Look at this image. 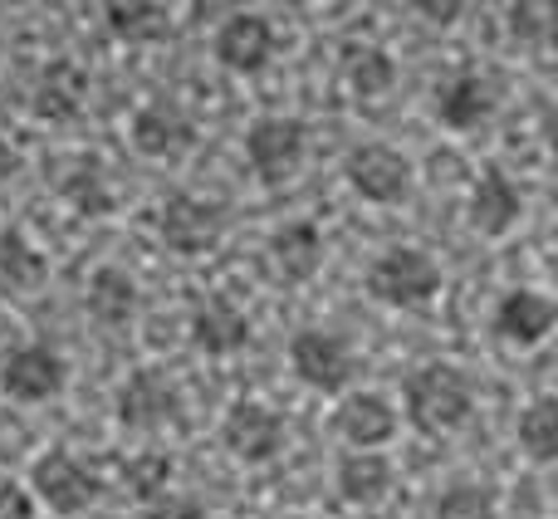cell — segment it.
<instances>
[{
  "label": "cell",
  "mask_w": 558,
  "mask_h": 519,
  "mask_svg": "<svg viewBox=\"0 0 558 519\" xmlns=\"http://www.w3.org/2000/svg\"><path fill=\"white\" fill-rule=\"evenodd\" d=\"M402 402H407V422H412L422 436H446V432H461V426L471 422L475 387L461 367L426 363L402 383Z\"/></svg>",
  "instance_id": "obj_1"
},
{
  "label": "cell",
  "mask_w": 558,
  "mask_h": 519,
  "mask_svg": "<svg viewBox=\"0 0 558 519\" xmlns=\"http://www.w3.org/2000/svg\"><path fill=\"white\" fill-rule=\"evenodd\" d=\"M367 294L387 309H426L441 294V265L422 245H392L367 265Z\"/></svg>",
  "instance_id": "obj_2"
},
{
  "label": "cell",
  "mask_w": 558,
  "mask_h": 519,
  "mask_svg": "<svg viewBox=\"0 0 558 519\" xmlns=\"http://www.w3.org/2000/svg\"><path fill=\"white\" fill-rule=\"evenodd\" d=\"M157 236L172 255L182 260H196L206 251H216L226 236V212L221 202H206V196H192V192H177L162 202L157 212Z\"/></svg>",
  "instance_id": "obj_3"
},
{
  "label": "cell",
  "mask_w": 558,
  "mask_h": 519,
  "mask_svg": "<svg viewBox=\"0 0 558 519\" xmlns=\"http://www.w3.org/2000/svg\"><path fill=\"white\" fill-rule=\"evenodd\" d=\"M289 367L304 387L324 397H338L348 383H353V348H348L343 334H328V328H299L289 338Z\"/></svg>",
  "instance_id": "obj_4"
},
{
  "label": "cell",
  "mask_w": 558,
  "mask_h": 519,
  "mask_svg": "<svg viewBox=\"0 0 558 519\" xmlns=\"http://www.w3.org/2000/svg\"><path fill=\"white\" fill-rule=\"evenodd\" d=\"M304 153H308V128L299 123V118L265 113V118H255L251 133H245V162H251V172L260 177L265 186L294 177Z\"/></svg>",
  "instance_id": "obj_5"
},
{
  "label": "cell",
  "mask_w": 558,
  "mask_h": 519,
  "mask_svg": "<svg viewBox=\"0 0 558 519\" xmlns=\"http://www.w3.org/2000/svg\"><path fill=\"white\" fill-rule=\"evenodd\" d=\"M343 182L353 186L363 202L373 206H397L412 196V162L387 143H357L343 157Z\"/></svg>",
  "instance_id": "obj_6"
},
{
  "label": "cell",
  "mask_w": 558,
  "mask_h": 519,
  "mask_svg": "<svg viewBox=\"0 0 558 519\" xmlns=\"http://www.w3.org/2000/svg\"><path fill=\"white\" fill-rule=\"evenodd\" d=\"M289 442V426L275 407L255 402V397H241L231 412L221 417V446L245 466H265L284 451Z\"/></svg>",
  "instance_id": "obj_7"
},
{
  "label": "cell",
  "mask_w": 558,
  "mask_h": 519,
  "mask_svg": "<svg viewBox=\"0 0 558 519\" xmlns=\"http://www.w3.org/2000/svg\"><path fill=\"white\" fill-rule=\"evenodd\" d=\"M133 147L143 157H153V162H177V157H186L196 147V123L192 113H186L177 98H147L143 108L133 113Z\"/></svg>",
  "instance_id": "obj_8"
},
{
  "label": "cell",
  "mask_w": 558,
  "mask_h": 519,
  "mask_svg": "<svg viewBox=\"0 0 558 519\" xmlns=\"http://www.w3.org/2000/svg\"><path fill=\"white\" fill-rule=\"evenodd\" d=\"M29 485H35V495H39V500H45L54 515H78V510H88V505L104 495L98 475L88 471V466H78L74 456L64 451V446L45 451L35 466H29Z\"/></svg>",
  "instance_id": "obj_9"
},
{
  "label": "cell",
  "mask_w": 558,
  "mask_h": 519,
  "mask_svg": "<svg viewBox=\"0 0 558 519\" xmlns=\"http://www.w3.org/2000/svg\"><path fill=\"white\" fill-rule=\"evenodd\" d=\"M182 417V393L162 367H133L128 383L118 387V422L133 426V432H153L162 422Z\"/></svg>",
  "instance_id": "obj_10"
},
{
  "label": "cell",
  "mask_w": 558,
  "mask_h": 519,
  "mask_svg": "<svg viewBox=\"0 0 558 519\" xmlns=\"http://www.w3.org/2000/svg\"><path fill=\"white\" fill-rule=\"evenodd\" d=\"M64 358L49 343H25L10 348L5 363H0V393L15 397V402H49V397L64 393Z\"/></svg>",
  "instance_id": "obj_11"
},
{
  "label": "cell",
  "mask_w": 558,
  "mask_h": 519,
  "mask_svg": "<svg viewBox=\"0 0 558 519\" xmlns=\"http://www.w3.org/2000/svg\"><path fill=\"white\" fill-rule=\"evenodd\" d=\"M211 55L231 74H260L275 59V25L265 15H255V10H241V15L221 20V29L211 39Z\"/></svg>",
  "instance_id": "obj_12"
},
{
  "label": "cell",
  "mask_w": 558,
  "mask_h": 519,
  "mask_svg": "<svg viewBox=\"0 0 558 519\" xmlns=\"http://www.w3.org/2000/svg\"><path fill=\"white\" fill-rule=\"evenodd\" d=\"M520 216H524V192L514 186V177L500 172V167H485L471 186V206H465L471 231L500 241V236H510L520 226Z\"/></svg>",
  "instance_id": "obj_13"
},
{
  "label": "cell",
  "mask_w": 558,
  "mask_h": 519,
  "mask_svg": "<svg viewBox=\"0 0 558 519\" xmlns=\"http://www.w3.org/2000/svg\"><path fill=\"white\" fill-rule=\"evenodd\" d=\"M554 324H558V309L539 289H510V294L495 304V318H490L495 338L510 348H539L544 338L554 334Z\"/></svg>",
  "instance_id": "obj_14"
},
{
  "label": "cell",
  "mask_w": 558,
  "mask_h": 519,
  "mask_svg": "<svg viewBox=\"0 0 558 519\" xmlns=\"http://www.w3.org/2000/svg\"><path fill=\"white\" fill-rule=\"evenodd\" d=\"M495 108H500V88L485 74H456L436 88V123L451 133H475L495 118Z\"/></svg>",
  "instance_id": "obj_15"
},
{
  "label": "cell",
  "mask_w": 558,
  "mask_h": 519,
  "mask_svg": "<svg viewBox=\"0 0 558 519\" xmlns=\"http://www.w3.org/2000/svg\"><path fill=\"white\" fill-rule=\"evenodd\" d=\"M251 314H245L235 299H226V294H211V299H202V304L192 309V343L202 348L206 358H231V353H241L245 343H251Z\"/></svg>",
  "instance_id": "obj_16"
},
{
  "label": "cell",
  "mask_w": 558,
  "mask_h": 519,
  "mask_svg": "<svg viewBox=\"0 0 558 519\" xmlns=\"http://www.w3.org/2000/svg\"><path fill=\"white\" fill-rule=\"evenodd\" d=\"M333 481H338L343 505H353V510H377V505L392 495L397 471H392V461H387L383 451L363 446V451L338 456V475H333Z\"/></svg>",
  "instance_id": "obj_17"
},
{
  "label": "cell",
  "mask_w": 558,
  "mask_h": 519,
  "mask_svg": "<svg viewBox=\"0 0 558 519\" xmlns=\"http://www.w3.org/2000/svg\"><path fill=\"white\" fill-rule=\"evenodd\" d=\"M84 94H88V74L74 59H54L45 74L29 88V108L39 123H74L84 113Z\"/></svg>",
  "instance_id": "obj_18"
},
{
  "label": "cell",
  "mask_w": 558,
  "mask_h": 519,
  "mask_svg": "<svg viewBox=\"0 0 558 519\" xmlns=\"http://www.w3.org/2000/svg\"><path fill=\"white\" fill-rule=\"evenodd\" d=\"M324 265V231L314 221H284L270 236V269L279 285H308Z\"/></svg>",
  "instance_id": "obj_19"
},
{
  "label": "cell",
  "mask_w": 558,
  "mask_h": 519,
  "mask_svg": "<svg viewBox=\"0 0 558 519\" xmlns=\"http://www.w3.org/2000/svg\"><path fill=\"white\" fill-rule=\"evenodd\" d=\"M84 309H88V318H94V324H104V328L133 324V314H137V279L128 275L123 265H98L94 275H88Z\"/></svg>",
  "instance_id": "obj_20"
},
{
  "label": "cell",
  "mask_w": 558,
  "mask_h": 519,
  "mask_svg": "<svg viewBox=\"0 0 558 519\" xmlns=\"http://www.w3.org/2000/svg\"><path fill=\"white\" fill-rule=\"evenodd\" d=\"M333 426L343 442L353 446H383L397 432V407L383 393H353L343 397V407L333 412Z\"/></svg>",
  "instance_id": "obj_21"
},
{
  "label": "cell",
  "mask_w": 558,
  "mask_h": 519,
  "mask_svg": "<svg viewBox=\"0 0 558 519\" xmlns=\"http://www.w3.org/2000/svg\"><path fill=\"white\" fill-rule=\"evenodd\" d=\"M104 25L118 45H157L172 35L162 0H104Z\"/></svg>",
  "instance_id": "obj_22"
},
{
  "label": "cell",
  "mask_w": 558,
  "mask_h": 519,
  "mask_svg": "<svg viewBox=\"0 0 558 519\" xmlns=\"http://www.w3.org/2000/svg\"><path fill=\"white\" fill-rule=\"evenodd\" d=\"M343 84L357 98H383L397 84V59L383 45H348L343 49Z\"/></svg>",
  "instance_id": "obj_23"
},
{
  "label": "cell",
  "mask_w": 558,
  "mask_h": 519,
  "mask_svg": "<svg viewBox=\"0 0 558 519\" xmlns=\"http://www.w3.org/2000/svg\"><path fill=\"white\" fill-rule=\"evenodd\" d=\"M49 279V260L45 251H35L29 245L25 231H0V285H10L15 294H29V289H39Z\"/></svg>",
  "instance_id": "obj_24"
},
{
  "label": "cell",
  "mask_w": 558,
  "mask_h": 519,
  "mask_svg": "<svg viewBox=\"0 0 558 519\" xmlns=\"http://www.w3.org/2000/svg\"><path fill=\"white\" fill-rule=\"evenodd\" d=\"M520 446L534 466H549L558 456V402L554 397H539L520 412Z\"/></svg>",
  "instance_id": "obj_25"
},
{
  "label": "cell",
  "mask_w": 558,
  "mask_h": 519,
  "mask_svg": "<svg viewBox=\"0 0 558 519\" xmlns=\"http://www.w3.org/2000/svg\"><path fill=\"white\" fill-rule=\"evenodd\" d=\"M59 196H64L69 206H74L78 216H88V221H98V216L113 212V192H108L104 172H98V162H78L74 172L59 182Z\"/></svg>",
  "instance_id": "obj_26"
},
{
  "label": "cell",
  "mask_w": 558,
  "mask_h": 519,
  "mask_svg": "<svg viewBox=\"0 0 558 519\" xmlns=\"http://www.w3.org/2000/svg\"><path fill=\"white\" fill-rule=\"evenodd\" d=\"M172 475H177V461L167 451H137V456L123 461V485L137 505L157 500V495L172 485Z\"/></svg>",
  "instance_id": "obj_27"
},
{
  "label": "cell",
  "mask_w": 558,
  "mask_h": 519,
  "mask_svg": "<svg viewBox=\"0 0 558 519\" xmlns=\"http://www.w3.org/2000/svg\"><path fill=\"white\" fill-rule=\"evenodd\" d=\"M436 519H500V495L485 481H456L436 500Z\"/></svg>",
  "instance_id": "obj_28"
},
{
  "label": "cell",
  "mask_w": 558,
  "mask_h": 519,
  "mask_svg": "<svg viewBox=\"0 0 558 519\" xmlns=\"http://www.w3.org/2000/svg\"><path fill=\"white\" fill-rule=\"evenodd\" d=\"M510 29L524 45H544V39H549V0H514Z\"/></svg>",
  "instance_id": "obj_29"
},
{
  "label": "cell",
  "mask_w": 558,
  "mask_h": 519,
  "mask_svg": "<svg viewBox=\"0 0 558 519\" xmlns=\"http://www.w3.org/2000/svg\"><path fill=\"white\" fill-rule=\"evenodd\" d=\"M143 519H211V510H206V500H196V495L162 491L157 500L143 505Z\"/></svg>",
  "instance_id": "obj_30"
},
{
  "label": "cell",
  "mask_w": 558,
  "mask_h": 519,
  "mask_svg": "<svg viewBox=\"0 0 558 519\" xmlns=\"http://www.w3.org/2000/svg\"><path fill=\"white\" fill-rule=\"evenodd\" d=\"M465 5H471V0H412V10L416 15L426 20V25H456V20L465 15Z\"/></svg>",
  "instance_id": "obj_31"
},
{
  "label": "cell",
  "mask_w": 558,
  "mask_h": 519,
  "mask_svg": "<svg viewBox=\"0 0 558 519\" xmlns=\"http://www.w3.org/2000/svg\"><path fill=\"white\" fill-rule=\"evenodd\" d=\"M0 519H35V495L25 485L5 481L0 485Z\"/></svg>",
  "instance_id": "obj_32"
},
{
  "label": "cell",
  "mask_w": 558,
  "mask_h": 519,
  "mask_svg": "<svg viewBox=\"0 0 558 519\" xmlns=\"http://www.w3.org/2000/svg\"><path fill=\"white\" fill-rule=\"evenodd\" d=\"M20 167H25V157H20V147H10L5 137H0V186H5V182H15V177H20Z\"/></svg>",
  "instance_id": "obj_33"
},
{
  "label": "cell",
  "mask_w": 558,
  "mask_h": 519,
  "mask_svg": "<svg viewBox=\"0 0 558 519\" xmlns=\"http://www.w3.org/2000/svg\"><path fill=\"white\" fill-rule=\"evenodd\" d=\"M25 5H49V0H25Z\"/></svg>",
  "instance_id": "obj_34"
},
{
  "label": "cell",
  "mask_w": 558,
  "mask_h": 519,
  "mask_svg": "<svg viewBox=\"0 0 558 519\" xmlns=\"http://www.w3.org/2000/svg\"><path fill=\"white\" fill-rule=\"evenodd\" d=\"M284 519H299V515H284Z\"/></svg>",
  "instance_id": "obj_35"
}]
</instances>
